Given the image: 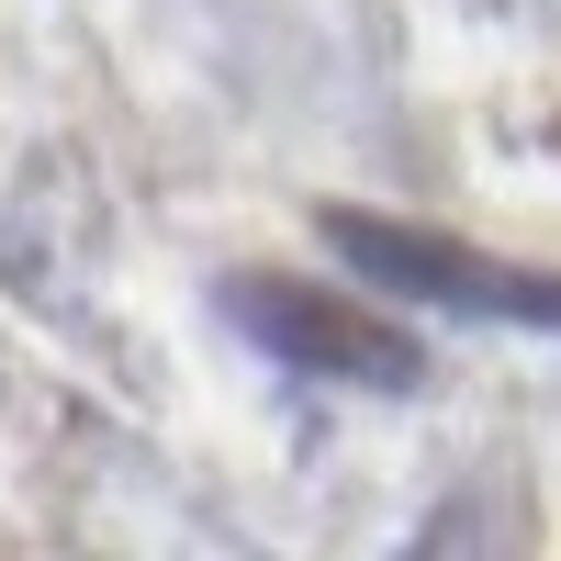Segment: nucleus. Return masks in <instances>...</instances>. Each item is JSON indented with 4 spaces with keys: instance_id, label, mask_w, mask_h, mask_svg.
Listing matches in <instances>:
<instances>
[{
    "instance_id": "1",
    "label": "nucleus",
    "mask_w": 561,
    "mask_h": 561,
    "mask_svg": "<svg viewBox=\"0 0 561 561\" xmlns=\"http://www.w3.org/2000/svg\"><path fill=\"white\" fill-rule=\"evenodd\" d=\"M325 248H337L370 293H404V304H438V314H472V325L561 337V270H517V259H483V248L438 237V225H393V214H348V203H325Z\"/></svg>"
},
{
    "instance_id": "2",
    "label": "nucleus",
    "mask_w": 561,
    "mask_h": 561,
    "mask_svg": "<svg viewBox=\"0 0 561 561\" xmlns=\"http://www.w3.org/2000/svg\"><path fill=\"white\" fill-rule=\"evenodd\" d=\"M225 314H237V337L270 348L293 382H337V393H415L427 382V348H415L404 325H382L348 293H314V280L237 270L225 280Z\"/></svg>"
}]
</instances>
